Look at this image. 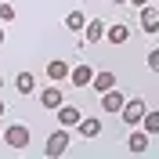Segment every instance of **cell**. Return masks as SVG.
I'll list each match as a JSON object with an SVG mask.
<instances>
[{"mask_svg": "<svg viewBox=\"0 0 159 159\" xmlns=\"http://www.w3.org/2000/svg\"><path fill=\"white\" fill-rule=\"evenodd\" d=\"M43 152H47L51 159H54V156H65V152H69V127L54 130V134L47 138V145H43Z\"/></svg>", "mask_w": 159, "mask_h": 159, "instance_id": "cell-1", "label": "cell"}, {"mask_svg": "<svg viewBox=\"0 0 159 159\" xmlns=\"http://www.w3.org/2000/svg\"><path fill=\"white\" fill-rule=\"evenodd\" d=\"M145 109H148V105H145L141 98H127L123 109H119V112H123V123H127V127H138L141 116H145Z\"/></svg>", "mask_w": 159, "mask_h": 159, "instance_id": "cell-2", "label": "cell"}, {"mask_svg": "<svg viewBox=\"0 0 159 159\" xmlns=\"http://www.w3.org/2000/svg\"><path fill=\"white\" fill-rule=\"evenodd\" d=\"M4 141H7V148H25V145H29V127L11 123V127L4 130Z\"/></svg>", "mask_w": 159, "mask_h": 159, "instance_id": "cell-3", "label": "cell"}, {"mask_svg": "<svg viewBox=\"0 0 159 159\" xmlns=\"http://www.w3.org/2000/svg\"><path fill=\"white\" fill-rule=\"evenodd\" d=\"M138 18H141V29L148 33V36H156V33H159V11L152 7V4H141Z\"/></svg>", "mask_w": 159, "mask_h": 159, "instance_id": "cell-4", "label": "cell"}, {"mask_svg": "<svg viewBox=\"0 0 159 159\" xmlns=\"http://www.w3.org/2000/svg\"><path fill=\"white\" fill-rule=\"evenodd\" d=\"M90 80H94V69L90 65H72L69 69V83L72 87H90Z\"/></svg>", "mask_w": 159, "mask_h": 159, "instance_id": "cell-5", "label": "cell"}, {"mask_svg": "<svg viewBox=\"0 0 159 159\" xmlns=\"http://www.w3.org/2000/svg\"><path fill=\"white\" fill-rule=\"evenodd\" d=\"M54 116H58L61 127H76V123H80V109H76V105H65V101L54 109Z\"/></svg>", "mask_w": 159, "mask_h": 159, "instance_id": "cell-6", "label": "cell"}, {"mask_svg": "<svg viewBox=\"0 0 159 159\" xmlns=\"http://www.w3.org/2000/svg\"><path fill=\"white\" fill-rule=\"evenodd\" d=\"M123 101H127V98H123V90L112 87V90L101 94V109H105V112H119V109H123Z\"/></svg>", "mask_w": 159, "mask_h": 159, "instance_id": "cell-7", "label": "cell"}, {"mask_svg": "<svg viewBox=\"0 0 159 159\" xmlns=\"http://www.w3.org/2000/svg\"><path fill=\"white\" fill-rule=\"evenodd\" d=\"M105 40H109V43H127V40H130V25H127V22L109 25V29H105Z\"/></svg>", "mask_w": 159, "mask_h": 159, "instance_id": "cell-8", "label": "cell"}, {"mask_svg": "<svg viewBox=\"0 0 159 159\" xmlns=\"http://www.w3.org/2000/svg\"><path fill=\"white\" fill-rule=\"evenodd\" d=\"M61 101H65V94H61L58 87H47V90H43V94H40V105H43V109H51V112L58 109Z\"/></svg>", "mask_w": 159, "mask_h": 159, "instance_id": "cell-9", "label": "cell"}, {"mask_svg": "<svg viewBox=\"0 0 159 159\" xmlns=\"http://www.w3.org/2000/svg\"><path fill=\"white\" fill-rule=\"evenodd\" d=\"M101 36H105V25H101V18H90L87 25H83V40H87V43H98Z\"/></svg>", "mask_w": 159, "mask_h": 159, "instance_id": "cell-10", "label": "cell"}, {"mask_svg": "<svg viewBox=\"0 0 159 159\" xmlns=\"http://www.w3.org/2000/svg\"><path fill=\"white\" fill-rule=\"evenodd\" d=\"M138 127L145 130L148 138H152V134H159V112H156V109H145V116H141V123H138Z\"/></svg>", "mask_w": 159, "mask_h": 159, "instance_id": "cell-11", "label": "cell"}, {"mask_svg": "<svg viewBox=\"0 0 159 159\" xmlns=\"http://www.w3.org/2000/svg\"><path fill=\"white\" fill-rule=\"evenodd\" d=\"M65 76H69V65H65V61H58V58L47 61V80H51V83H61Z\"/></svg>", "mask_w": 159, "mask_h": 159, "instance_id": "cell-12", "label": "cell"}, {"mask_svg": "<svg viewBox=\"0 0 159 159\" xmlns=\"http://www.w3.org/2000/svg\"><path fill=\"white\" fill-rule=\"evenodd\" d=\"M127 148L134 152V156H138V152H145V148H148V134H145V130H134V134L127 138Z\"/></svg>", "mask_w": 159, "mask_h": 159, "instance_id": "cell-13", "label": "cell"}, {"mask_svg": "<svg viewBox=\"0 0 159 159\" xmlns=\"http://www.w3.org/2000/svg\"><path fill=\"white\" fill-rule=\"evenodd\" d=\"M90 83H94V90H98V94H105V90L116 87V76H112V72H94V80H90Z\"/></svg>", "mask_w": 159, "mask_h": 159, "instance_id": "cell-14", "label": "cell"}, {"mask_svg": "<svg viewBox=\"0 0 159 159\" xmlns=\"http://www.w3.org/2000/svg\"><path fill=\"white\" fill-rule=\"evenodd\" d=\"M76 130L83 134V138H98V134H101V123H98V119H83V116H80Z\"/></svg>", "mask_w": 159, "mask_h": 159, "instance_id": "cell-15", "label": "cell"}, {"mask_svg": "<svg viewBox=\"0 0 159 159\" xmlns=\"http://www.w3.org/2000/svg\"><path fill=\"white\" fill-rule=\"evenodd\" d=\"M33 87H36V76H33V72H18L15 90H18V94H33Z\"/></svg>", "mask_w": 159, "mask_h": 159, "instance_id": "cell-16", "label": "cell"}, {"mask_svg": "<svg viewBox=\"0 0 159 159\" xmlns=\"http://www.w3.org/2000/svg\"><path fill=\"white\" fill-rule=\"evenodd\" d=\"M83 25H87V15H83V11H69V15H65V29L80 33Z\"/></svg>", "mask_w": 159, "mask_h": 159, "instance_id": "cell-17", "label": "cell"}, {"mask_svg": "<svg viewBox=\"0 0 159 159\" xmlns=\"http://www.w3.org/2000/svg\"><path fill=\"white\" fill-rule=\"evenodd\" d=\"M0 22H15V7L11 4H0Z\"/></svg>", "mask_w": 159, "mask_h": 159, "instance_id": "cell-18", "label": "cell"}, {"mask_svg": "<svg viewBox=\"0 0 159 159\" xmlns=\"http://www.w3.org/2000/svg\"><path fill=\"white\" fill-rule=\"evenodd\" d=\"M148 69H152V72H159V47L148 54Z\"/></svg>", "mask_w": 159, "mask_h": 159, "instance_id": "cell-19", "label": "cell"}, {"mask_svg": "<svg viewBox=\"0 0 159 159\" xmlns=\"http://www.w3.org/2000/svg\"><path fill=\"white\" fill-rule=\"evenodd\" d=\"M4 112H7V101H0V116H4Z\"/></svg>", "mask_w": 159, "mask_h": 159, "instance_id": "cell-20", "label": "cell"}, {"mask_svg": "<svg viewBox=\"0 0 159 159\" xmlns=\"http://www.w3.org/2000/svg\"><path fill=\"white\" fill-rule=\"evenodd\" d=\"M134 4H138V7H141V4H148V0H134Z\"/></svg>", "mask_w": 159, "mask_h": 159, "instance_id": "cell-21", "label": "cell"}, {"mask_svg": "<svg viewBox=\"0 0 159 159\" xmlns=\"http://www.w3.org/2000/svg\"><path fill=\"white\" fill-rule=\"evenodd\" d=\"M0 43H4V25H0Z\"/></svg>", "mask_w": 159, "mask_h": 159, "instance_id": "cell-22", "label": "cell"}, {"mask_svg": "<svg viewBox=\"0 0 159 159\" xmlns=\"http://www.w3.org/2000/svg\"><path fill=\"white\" fill-rule=\"evenodd\" d=\"M0 87H4V76H0Z\"/></svg>", "mask_w": 159, "mask_h": 159, "instance_id": "cell-23", "label": "cell"}]
</instances>
